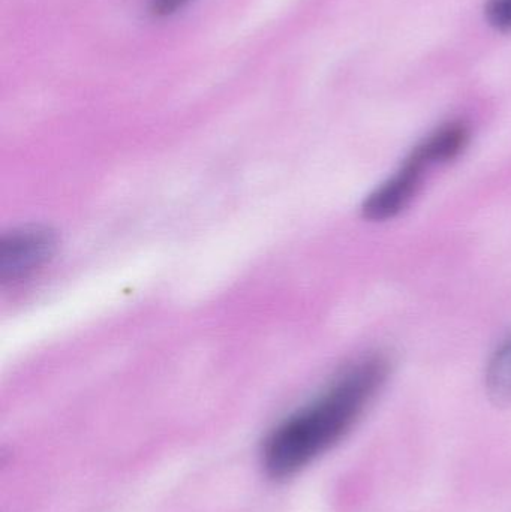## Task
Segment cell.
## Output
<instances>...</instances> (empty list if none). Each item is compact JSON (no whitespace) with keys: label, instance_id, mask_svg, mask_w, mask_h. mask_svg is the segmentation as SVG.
Returning <instances> with one entry per match:
<instances>
[{"label":"cell","instance_id":"obj_2","mask_svg":"<svg viewBox=\"0 0 511 512\" xmlns=\"http://www.w3.org/2000/svg\"><path fill=\"white\" fill-rule=\"evenodd\" d=\"M461 153V141L455 132L438 128L411 152L404 165L392 177L366 198L362 207L363 216L372 222L395 219L419 195L428 171L455 161Z\"/></svg>","mask_w":511,"mask_h":512},{"label":"cell","instance_id":"obj_5","mask_svg":"<svg viewBox=\"0 0 511 512\" xmlns=\"http://www.w3.org/2000/svg\"><path fill=\"white\" fill-rule=\"evenodd\" d=\"M485 14L495 29L511 32V0H489Z\"/></svg>","mask_w":511,"mask_h":512},{"label":"cell","instance_id":"obj_4","mask_svg":"<svg viewBox=\"0 0 511 512\" xmlns=\"http://www.w3.org/2000/svg\"><path fill=\"white\" fill-rule=\"evenodd\" d=\"M486 388L494 402L511 403V339L492 355L486 370Z\"/></svg>","mask_w":511,"mask_h":512},{"label":"cell","instance_id":"obj_3","mask_svg":"<svg viewBox=\"0 0 511 512\" xmlns=\"http://www.w3.org/2000/svg\"><path fill=\"white\" fill-rule=\"evenodd\" d=\"M53 234L39 228L14 231L3 239L0 270L5 282H17L35 273L53 254Z\"/></svg>","mask_w":511,"mask_h":512},{"label":"cell","instance_id":"obj_1","mask_svg":"<svg viewBox=\"0 0 511 512\" xmlns=\"http://www.w3.org/2000/svg\"><path fill=\"white\" fill-rule=\"evenodd\" d=\"M387 376L386 358H363L285 418L264 442L261 459L267 474L276 480L293 477L335 447L374 402Z\"/></svg>","mask_w":511,"mask_h":512},{"label":"cell","instance_id":"obj_6","mask_svg":"<svg viewBox=\"0 0 511 512\" xmlns=\"http://www.w3.org/2000/svg\"><path fill=\"white\" fill-rule=\"evenodd\" d=\"M189 2L191 0H152L150 12L158 18L170 17L180 9L185 8Z\"/></svg>","mask_w":511,"mask_h":512}]
</instances>
